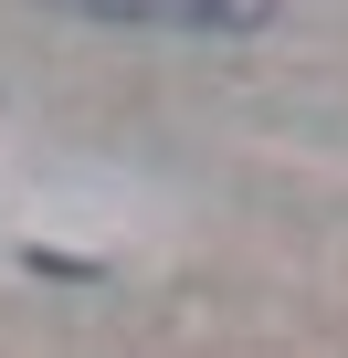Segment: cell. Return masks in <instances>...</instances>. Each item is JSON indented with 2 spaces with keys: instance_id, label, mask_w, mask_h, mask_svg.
Masks as SVG:
<instances>
[{
  "instance_id": "1",
  "label": "cell",
  "mask_w": 348,
  "mask_h": 358,
  "mask_svg": "<svg viewBox=\"0 0 348 358\" xmlns=\"http://www.w3.org/2000/svg\"><path fill=\"white\" fill-rule=\"evenodd\" d=\"M74 22H116V32H201V43H243L264 32L285 0H53Z\"/></svg>"
}]
</instances>
